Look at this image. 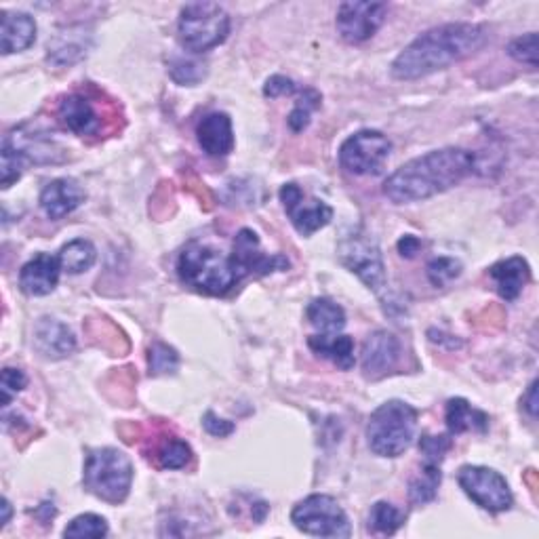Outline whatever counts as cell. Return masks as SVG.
Here are the masks:
<instances>
[{
    "mask_svg": "<svg viewBox=\"0 0 539 539\" xmlns=\"http://www.w3.org/2000/svg\"><path fill=\"white\" fill-rule=\"evenodd\" d=\"M489 43V30L478 24H445L419 34L394 59L392 76L417 81L481 51Z\"/></svg>",
    "mask_w": 539,
    "mask_h": 539,
    "instance_id": "1",
    "label": "cell"
},
{
    "mask_svg": "<svg viewBox=\"0 0 539 539\" xmlns=\"http://www.w3.org/2000/svg\"><path fill=\"white\" fill-rule=\"evenodd\" d=\"M476 156L464 148L432 150L398 167L386 182L384 194L394 205H411L447 192L472 175Z\"/></svg>",
    "mask_w": 539,
    "mask_h": 539,
    "instance_id": "2",
    "label": "cell"
},
{
    "mask_svg": "<svg viewBox=\"0 0 539 539\" xmlns=\"http://www.w3.org/2000/svg\"><path fill=\"white\" fill-rule=\"evenodd\" d=\"M177 274L192 291L213 297L226 295L241 283L230 257H224L217 249L203 243H190L179 253Z\"/></svg>",
    "mask_w": 539,
    "mask_h": 539,
    "instance_id": "3",
    "label": "cell"
},
{
    "mask_svg": "<svg viewBox=\"0 0 539 539\" xmlns=\"http://www.w3.org/2000/svg\"><path fill=\"white\" fill-rule=\"evenodd\" d=\"M419 413L405 401L379 405L367 424V443L379 457H398L411 445L417 432Z\"/></svg>",
    "mask_w": 539,
    "mask_h": 539,
    "instance_id": "4",
    "label": "cell"
},
{
    "mask_svg": "<svg viewBox=\"0 0 539 539\" xmlns=\"http://www.w3.org/2000/svg\"><path fill=\"white\" fill-rule=\"evenodd\" d=\"M83 483L85 489L102 502L112 506L123 504L133 485V464L129 455L114 447L91 449L85 457Z\"/></svg>",
    "mask_w": 539,
    "mask_h": 539,
    "instance_id": "5",
    "label": "cell"
},
{
    "mask_svg": "<svg viewBox=\"0 0 539 539\" xmlns=\"http://www.w3.org/2000/svg\"><path fill=\"white\" fill-rule=\"evenodd\" d=\"M230 34V15L217 3H190L179 13L177 36L190 53H207Z\"/></svg>",
    "mask_w": 539,
    "mask_h": 539,
    "instance_id": "6",
    "label": "cell"
},
{
    "mask_svg": "<svg viewBox=\"0 0 539 539\" xmlns=\"http://www.w3.org/2000/svg\"><path fill=\"white\" fill-rule=\"evenodd\" d=\"M291 523L316 537H350L352 527L348 514L329 495H310L291 512Z\"/></svg>",
    "mask_w": 539,
    "mask_h": 539,
    "instance_id": "7",
    "label": "cell"
},
{
    "mask_svg": "<svg viewBox=\"0 0 539 539\" xmlns=\"http://www.w3.org/2000/svg\"><path fill=\"white\" fill-rule=\"evenodd\" d=\"M337 253L339 262L361 278L369 289L382 291L386 287L384 255L379 251L375 238H371L363 230H354L339 241Z\"/></svg>",
    "mask_w": 539,
    "mask_h": 539,
    "instance_id": "8",
    "label": "cell"
},
{
    "mask_svg": "<svg viewBox=\"0 0 539 539\" xmlns=\"http://www.w3.org/2000/svg\"><path fill=\"white\" fill-rule=\"evenodd\" d=\"M392 152V142L379 131H358L339 148V165L352 175H379Z\"/></svg>",
    "mask_w": 539,
    "mask_h": 539,
    "instance_id": "9",
    "label": "cell"
},
{
    "mask_svg": "<svg viewBox=\"0 0 539 539\" xmlns=\"http://www.w3.org/2000/svg\"><path fill=\"white\" fill-rule=\"evenodd\" d=\"M457 483L476 506L487 512H506L514 504L508 481L493 468L462 466L457 472Z\"/></svg>",
    "mask_w": 539,
    "mask_h": 539,
    "instance_id": "10",
    "label": "cell"
},
{
    "mask_svg": "<svg viewBox=\"0 0 539 539\" xmlns=\"http://www.w3.org/2000/svg\"><path fill=\"white\" fill-rule=\"evenodd\" d=\"M102 102L87 91L64 95L57 104V116L62 125L78 137H102L108 131V114L99 110Z\"/></svg>",
    "mask_w": 539,
    "mask_h": 539,
    "instance_id": "11",
    "label": "cell"
},
{
    "mask_svg": "<svg viewBox=\"0 0 539 539\" xmlns=\"http://www.w3.org/2000/svg\"><path fill=\"white\" fill-rule=\"evenodd\" d=\"M230 262L238 281H243L247 276H266L270 272L287 270L291 266L289 259L281 253H264L257 234L251 228H243L236 234Z\"/></svg>",
    "mask_w": 539,
    "mask_h": 539,
    "instance_id": "12",
    "label": "cell"
},
{
    "mask_svg": "<svg viewBox=\"0 0 539 539\" xmlns=\"http://www.w3.org/2000/svg\"><path fill=\"white\" fill-rule=\"evenodd\" d=\"M388 5L384 3H342L337 9L335 26L339 36L350 45H361L384 26Z\"/></svg>",
    "mask_w": 539,
    "mask_h": 539,
    "instance_id": "13",
    "label": "cell"
},
{
    "mask_svg": "<svg viewBox=\"0 0 539 539\" xmlns=\"http://www.w3.org/2000/svg\"><path fill=\"white\" fill-rule=\"evenodd\" d=\"M281 203L291 219L293 228L302 236H312L321 228L329 226L333 219V209L318 198H308L297 184H285L281 188Z\"/></svg>",
    "mask_w": 539,
    "mask_h": 539,
    "instance_id": "14",
    "label": "cell"
},
{
    "mask_svg": "<svg viewBox=\"0 0 539 539\" xmlns=\"http://www.w3.org/2000/svg\"><path fill=\"white\" fill-rule=\"evenodd\" d=\"M401 339L394 333L379 329L367 337L363 346V373L367 379H382L392 373L401 361Z\"/></svg>",
    "mask_w": 539,
    "mask_h": 539,
    "instance_id": "15",
    "label": "cell"
},
{
    "mask_svg": "<svg viewBox=\"0 0 539 539\" xmlns=\"http://www.w3.org/2000/svg\"><path fill=\"white\" fill-rule=\"evenodd\" d=\"M62 262L59 257L49 253H38L19 272V287L30 297H43L55 291L62 274Z\"/></svg>",
    "mask_w": 539,
    "mask_h": 539,
    "instance_id": "16",
    "label": "cell"
},
{
    "mask_svg": "<svg viewBox=\"0 0 539 539\" xmlns=\"http://www.w3.org/2000/svg\"><path fill=\"white\" fill-rule=\"evenodd\" d=\"M87 201L85 188L72 177L53 179L41 192V207L49 219H62Z\"/></svg>",
    "mask_w": 539,
    "mask_h": 539,
    "instance_id": "17",
    "label": "cell"
},
{
    "mask_svg": "<svg viewBox=\"0 0 539 539\" xmlns=\"http://www.w3.org/2000/svg\"><path fill=\"white\" fill-rule=\"evenodd\" d=\"M196 139L209 156H228L234 150L232 118L226 112H211L203 116L196 125Z\"/></svg>",
    "mask_w": 539,
    "mask_h": 539,
    "instance_id": "18",
    "label": "cell"
},
{
    "mask_svg": "<svg viewBox=\"0 0 539 539\" xmlns=\"http://www.w3.org/2000/svg\"><path fill=\"white\" fill-rule=\"evenodd\" d=\"M34 348L47 358H66L76 348L74 333L55 318H41L34 327Z\"/></svg>",
    "mask_w": 539,
    "mask_h": 539,
    "instance_id": "19",
    "label": "cell"
},
{
    "mask_svg": "<svg viewBox=\"0 0 539 539\" xmlns=\"http://www.w3.org/2000/svg\"><path fill=\"white\" fill-rule=\"evenodd\" d=\"M489 276L493 278L497 293L502 295L506 302H514L531 281V268L525 257L516 255L493 264L489 268Z\"/></svg>",
    "mask_w": 539,
    "mask_h": 539,
    "instance_id": "20",
    "label": "cell"
},
{
    "mask_svg": "<svg viewBox=\"0 0 539 539\" xmlns=\"http://www.w3.org/2000/svg\"><path fill=\"white\" fill-rule=\"evenodd\" d=\"M36 41L34 17L22 11H3V55L26 51Z\"/></svg>",
    "mask_w": 539,
    "mask_h": 539,
    "instance_id": "21",
    "label": "cell"
},
{
    "mask_svg": "<svg viewBox=\"0 0 539 539\" xmlns=\"http://www.w3.org/2000/svg\"><path fill=\"white\" fill-rule=\"evenodd\" d=\"M308 346L318 354L331 361L342 371H350L356 363L354 358V339L344 333H318L308 339Z\"/></svg>",
    "mask_w": 539,
    "mask_h": 539,
    "instance_id": "22",
    "label": "cell"
},
{
    "mask_svg": "<svg viewBox=\"0 0 539 539\" xmlns=\"http://www.w3.org/2000/svg\"><path fill=\"white\" fill-rule=\"evenodd\" d=\"M445 422L449 428V434H464V432H476L485 434L489 430V415L481 409L472 407L466 398H451L445 409Z\"/></svg>",
    "mask_w": 539,
    "mask_h": 539,
    "instance_id": "23",
    "label": "cell"
},
{
    "mask_svg": "<svg viewBox=\"0 0 539 539\" xmlns=\"http://www.w3.org/2000/svg\"><path fill=\"white\" fill-rule=\"evenodd\" d=\"M89 43L83 28H68L59 32L53 41H49L47 57L55 66H72L78 59H83L89 51Z\"/></svg>",
    "mask_w": 539,
    "mask_h": 539,
    "instance_id": "24",
    "label": "cell"
},
{
    "mask_svg": "<svg viewBox=\"0 0 539 539\" xmlns=\"http://www.w3.org/2000/svg\"><path fill=\"white\" fill-rule=\"evenodd\" d=\"M308 321L321 333H339L346 327V312L329 297H318L306 310Z\"/></svg>",
    "mask_w": 539,
    "mask_h": 539,
    "instance_id": "25",
    "label": "cell"
},
{
    "mask_svg": "<svg viewBox=\"0 0 539 539\" xmlns=\"http://www.w3.org/2000/svg\"><path fill=\"white\" fill-rule=\"evenodd\" d=\"M152 457L156 459V464L165 470H182L190 464L192 449L179 436L163 434L161 441L152 449Z\"/></svg>",
    "mask_w": 539,
    "mask_h": 539,
    "instance_id": "26",
    "label": "cell"
},
{
    "mask_svg": "<svg viewBox=\"0 0 539 539\" xmlns=\"http://www.w3.org/2000/svg\"><path fill=\"white\" fill-rule=\"evenodd\" d=\"M59 262H62L64 272L68 274H83L93 268L97 259V249L87 238H74L68 245H64L57 253Z\"/></svg>",
    "mask_w": 539,
    "mask_h": 539,
    "instance_id": "27",
    "label": "cell"
},
{
    "mask_svg": "<svg viewBox=\"0 0 539 539\" xmlns=\"http://www.w3.org/2000/svg\"><path fill=\"white\" fill-rule=\"evenodd\" d=\"M443 472L441 466L436 464H424L422 472H419L411 485H409V499L413 504H428L436 497L438 487H441Z\"/></svg>",
    "mask_w": 539,
    "mask_h": 539,
    "instance_id": "28",
    "label": "cell"
},
{
    "mask_svg": "<svg viewBox=\"0 0 539 539\" xmlns=\"http://www.w3.org/2000/svg\"><path fill=\"white\" fill-rule=\"evenodd\" d=\"M323 104V95L318 93L312 87H304L299 89V97L295 102V108L289 114V127L295 133H302L304 129H308L312 112H316Z\"/></svg>",
    "mask_w": 539,
    "mask_h": 539,
    "instance_id": "29",
    "label": "cell"
},
{
    "mask_svg": "<svg viewBox=\"0 0 539 539\" xmlns=\"http://www.w3.org/2000/svg\"><path fill=\"white\" fill-rule=\"evenodd\" d=\"M405 523L403 512L388 502H377L369 514V531L373 535H394Z\"/></svg>",
    "mask_w": 539,
    "mask_h": 539,
    "instance_id": "30",
    "label": "cell"
},
{
    "mask_svg": "<svg viewBox=\"0 0 539 539\" xmlns=\"http://www.w3.org/2000/svg\"><path fill=\"white\" fill-rule=\"evenodd\" d=\"M28 165L26 158L22 156L9 139L3 142V150H0V184L3 190H9L19 177L24 173V167Z\"/></svg>",
    "mask_w": 539,
    "mask_h": 539,
    "instance_id": "31",
    "label": "cell"
},
{
    "mask_svg": "<svg viewBox=\"0 0 539 539\" xmlns=\"http://www.w3.org/2000/svg\"><path fill=\"white\" fill-rule=\"evenodd\" d=\"M177 367H179V354L169 344L154 342L148 348V369H150V375H154V377H158V375H169V373H175Z\"/></svg>",
    "mask_w": 539,
    "mask_h": 539,
    "instance_id": "32",
    "label": "cell"
},
{
    "mask_svg": "<svg viewBox=\"0 0 539 539\" xmlns=\"http://www.w3.org/2000/svg\"><path fill=\"white\" fill-rule=\"evenodd\" d=\"M428 281L436 289H445L449 287L455 278L462 274V262L455 257H434L428 264Z\"/></svg>",
    "mask_w": 539,
    "mask_h": 539,
    "instance_id": "33",
    "label": "cell"
},
{
    "mask_svg": "<svg viewBox=\"0 0 539 539\" xmlns=\"http://www.w3.org/2000/svg\"><path fill=\"white\" fill-rule=\"evenodd\" d=\"M108 535V523L104 516L99 514H81L72 518L68 527L64 529V537H106Z\"/></svg>",
    "mask_w": 539,
    "mask_h": 539,
    "instance_id": "34",
    "label": "cell"
},
{
    "mask_svg": "<svg viewBox=\"0 0 539 539\" xmlns=\"http://www.w3.org/2000/svg\"><path fill=\"white\" fill-rule=\"evenodd\" d=\"M451 447H453L451 434H424L419 438V451L424 455V464L441 466Z\"/></svg>",
    "mask_w": 539,
    "mask_h": 539,
    "instance_id": "35",
    "label": "cell"
},
{
    "mask_svg": "<svg viewBox=\"0 0 539 539\" xmlns=\"http://www.w3.org/2000/svg\"><path fill=\"white\" fill-rule=\"evenodd\" d=\"M169 74L177 85H196L201 83L205 74H207V66L201 62H194V59H186V57H175L173 62L169 64Z\"/></svg>",
    "mask_w": 539,
    "mask_h": 539,
    "instance_id": "36",
    "label": "cell"
},
{
    "mask_svg": "<svg viewBox=\"0 0 539 539\" xmlns=\"http://www.w3.org/2000/svg\"><path fill=\"white\" fill-rule=\"evenodd\" d=\"M508 53L518 64H527L531 68L537 66V34L529 32L514 38L508 45Z\"/></svg>",
    "mask_w": 539,
    "mask_h": 539,
    "instance_id": "37",
    "label": "cell"
},
{
    "mask_svg": "<svg viewBox=\"0 0 539 539\" xmlns=\"http://www.w3.org/2000/svg\"><path fill=\"white\" fill-rule=\"evenodd\" d=\"M28 384V377L22 369H13V367H5L3 369V377H0V390H3V403L5 407L11 405L13 396H17V392H22Z\"/></svg>",
    "mask_w": 539,
    "mask_h": 539,
    "instance_id": "38",
    "label": "cell"
},
{
    "mask_svg": "<svg viewBox=\"0 0 539 539\" xmlns=\"http://www.w3.org/2000/svg\"><path fill=\"white\" fill-rule=\"evenodd\" d=\"M299 89L302 87H297L291 78L283 76V74H276V76H270L268 81H266V87H264V95L266 97H283V95H293V93H299Z\"/></svg>",
    "mask_w": 539,
    "mask_h": 539,
    "instance_id": "39",
    "label": "cell"
},
{
    "mask_svg": "<svg viewBox=\"0 0 539 539\" xmlns=\"http://www.w3.org/2000/svg\"><path fill=\"white\" fill-rule=\"evenodd\" d=\"M203 426L205 430L211 434V436H217V438H224V436H230L236 426L232 422H228V419H222L217 417L213 411H207L205 417H203Z\"/></svg>",
    "mask_w": 539,
    "mask_h": 539,
    "instance_id": "40",
    "label": "cell"
},
{
    "mask_svg": "<svg viewBox=\"0 0 539 539\" xmlns=\"http://www.w3.org/2000/svg\"><path fill=\"white\" fill-rule=\"evenodd\" d=\"M396 247H398V253H401L403 257L413 259L419 253V249H422V241H419V238L413 234H407L401 238V241H398Z\"/></svg>",
    "mask_w": 539,
    "mask_h": 539,
    "instance_id": "41",
    "label": "cell"
},
{
    "mask_svg": "<svg viewBox=\"0 0 539 539\" xmlns=\"http://www.w3.org/2000/svg\"><path fill=\"white\" fill-rule=\"evenodd\" d=\"M537 405L539 403H537V379H535V382H531V386H529V390H527V394L523 398V407L531 417H535L537 415Z\"/></svg>",
    "mask_w": 539,
    "mask_h": 539,
    "instance_id": "42",
    "label": "cell"
},
{
    "mask_svg": "<svg viewBox=\"0 0 539 539\" xmlns=\"http://www.w3.org/2000/svg\"><path fill=\"white\" fill-rule=\"evenodd\" d=\"M0 508H3V521H0V527H7V523L11 521V504H9V499L5 497L3 499V506H0Z\"/></svg>",
    "mask_w": 539,
    "mask_h": 539,
    "instance_id": "43",
    "label": "cell"
}]
</instances>
